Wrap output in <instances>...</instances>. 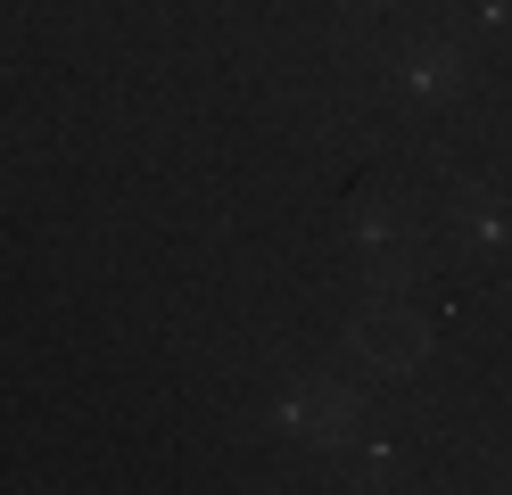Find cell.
I'll use <instances>...</instances> for the list:
<instances>
[{"mask_svg": "<svg viewBox=\"0 0 512 495\" xmlns=\"http://www.w3.org/2000/svg\"><path fill=\"white\" fill-rule=\"evenodd\" d=\"M455 83H463V58L455 50H422V58H413V91H422V99L455 91Z\"/></svg>", "mask_w": 512, "mask_h": 495, "instance_id": "7a4b0ae2", "label": "cell"}, {"mask_svg": "<svg viewBox=\"0 0 512 495\" xmlns=\"http://www.w3.org/2000/svg\"><path fill=\"white\" fill-rule=\"evenodd\" d=\"M364 347H372V363H413V355H422V330L372 314V322H364Z\"/></svg>", "mask_w": 512, "mask_h": 495, "instance_id": "6da1fadb", "label": "cell"}]
</instances>
